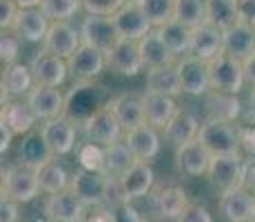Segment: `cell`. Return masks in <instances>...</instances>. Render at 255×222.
Instances as JSON below:
<instances>
[{
  "mask_svg": "<svg viewBox=\"0 0 255 222\" xmlns=\"http://www.w3.org/2000/svg\"><path fill=\"white\" fill-rule=\"evenodd\" d=\"M18 11H20V7L13 0H0V27H2V31L4 29H11Z\"/></svg>",
  "mask_w": 255,
  "mask_h": 222,
  "instance_id": "45",
  "label": "cell"
},
{
  "mask_svg": "<svg viewBox=\"0 0 255 222\" xmlns=\"http://www.w3.org/2000/svg\"><path fill=\"white\" fill-rule=\"evenodd\" d=\"M49 27H51V20L40 11V7H36V9H20L9 31L24 42H42Z\"/></svg>",
  "mask_w": 255,
  "mask_h": 222,
  "instance_id": "20",
  "label": "cell"
},
{
  "mask_svg": "<svg viewBox=\"0 0 255 222\" xmlns=\"http://www.w3.org/2000/svg\"><path fill=\"white\" fill-rule=\"evenodd\" d=\"M200 145L211 154V158L218 156H235L242 149L240 142V129H235L231 122L220 120H204L198 133Z\"/></svg>",
  "mask_w": 255,
  "mask_h": 222,
  "instance_id": "3",
  "label": "cell"
},
{
  "mask_svg": "<svg viewBox=\"0 0 255 222\" xmlns=\"http://www.w3.org/2000/svg\"><path fill=\"white\" fill-rule=\"evenodd\" d=\"M135 162H138V158L133 156L129 145L125 140H120L111 147H105V171L102 174L111 178V180H120Z\"/></svg>",
  "mask_w": 255,
  "mask_h": 222,
  "instance_id": "34",
  "label": "cell"
},
{
  "mask_svg": "<svg viewBox=\"0 0 255 222\" xmlns=\"http://www.w3.org/2000/svg\"><path fill=\"white\" fill-rule=\"evenodd\" d=\"M251 222H255V207H253V216H251Z\"/></svg>",
  "mask_w": 255,
  "mask_h": 222,
  "instance_id": "55",
  "label": "cell"
},
{
  "mask_svg": "<svg viewBox=\"0 0 255 222\" xmlns=\"http://www.w3.org/2000/svg\"><path fill=\"white\" fill-rule=\"evenodd\" d=\"M53 160H56V156L49 149V145L45 142L40 131H31V133H27V136H22V142H20V147H18V162H20V165L40 171L42 167Z\"/></svg>",
  "mask_w": 255,
  "mask_h": 222,
  "instance_id": "24",
  "label": "cell"
},
{
  "mask_svg": "<svg viewBox=\"0 0 255 222\" xmlns=\"http://www.w3.org/2000/svg\"><path fill=\"white\" fill-rule=\"evenodd\" d=\"M80 36L82 42L102 51L105 56L122 42V36L111 16H89L87 13L80 22Z\"/></svg>",
  "mask_w": 255,
  "mask_h": 222,
  "instance_id": "6",
  "label": "cell"
},
{
  "mask_svg": "<svg viewBox=\"0 0 255 222\" xmlns=\"http://www.w3.org/2000/svg\"><path fill=\"white\" fill-rule=\"evenodd\" d=\"M244 73H247V82L255 87V51L244 60Z\"/></svg>",
  "mask_w": 255,
  "mask_h": 222,
  "instance_id": "50",
  "label": "cell"
},
{
  "mask_svg": "<svg viewBox=\"0 0 255 222\" xmlns=\"http://www.w3.org/2000/svg\"><path fill=\"white\" fill-rule=\"evenodd\" d=\"M78 160H80V169L87 171H105V147L96 145V142H82L78 147Z\"/></svg>",
  "mask_w": 255,
  "mask_h": 222,
  "instance_id": "42",
  "label": "cell"
},
{
  "mask_svg": "<svg viewBox=\"0 0 255 222\" xmlns=\"http://www.w3.org/2000/svg\"><path fill=\"white\" fill-rule=\"evenodd\" d=\"M122 140L129 145V149L133 151V156L138 158V162H151L160 154L158 129H153V127H149V125H142L138 129L125 133Z\"/></svg>",
  "mask_w": 255,
  "mask_h": 222,
  "instance_id": "29",
  "label": "cell"
},
{
  "mask_svg": "<svg viewBox=\"0 0 255 222\" xmlns=\"http://www.w3.org/2000/svg\"><path fill=\"white\" fill-rule=\"evenodd\" d=\"M24 102L29 105V109L33 111V116H36L38 120L47 122V120H53V118L65 116L67 96H62L58 87L36 85L29 91V96L24 98Z\"/></svg>",
  "mask_w": 255,
  "mask_h": 222,
  "instance_id": "10",
  "label": "cell"
},
{
  "mask_svg": "<svg viewBox=\"0 0 255 222\" xmlns=\"http://www.w3.org/2000/svg\"><path fill=\"white\" fill-rule=\"evenodd\" d=\"M249 165H251V162H247L240 154L218 156V158L211 160V167L207 171L209 182L218 191H222V194L240 189V187H244V180H247Z\"/></svg>",
  "mask_w": 255,
  "mask_h": 222,
  "instance_id": "5",
  "label": "cell"
},
{
  "mask_svg": "<svg viewBox=\"0 0 255 222\" xmlns=\"http://www.w3.org/2000/svg\"><path fill=\"white\" fill-rule=\"evenodd\" d=\"M111 185H114V180L107 178L105 174L80 169L71 176L69 189L85 202V207H102V205H109Z\"/></svg>",
  "mask_w": 255,
  "mask_h": 222,
  "instance_id": "7",
  "label": "cell"
},
{
  "mask_svg": "<svg viewBox=\"0 0 255 222\" xmlns=\"http://www.w3.org/2000/svg\"><path fill=\"white\" fill-rule=\"evenodd\" d=\"M189 29H198L207 22V0H175V18Z\"/></svg>",
  "mask_w": 255,
  "mask_h": 222,
  "instance_id": "39",
  "label": "cell"
},
{
  "mask_svg": "<svg viewBox=\"0 0 255 222\" xmlns=\"http://www.w3.org/2000/svg\"><path fill=\"white\" fill-rule=\"evenodd\" d=\"M13 2H16L20 9H36L42 4V0H13Z\"/></svg>",
  "mask_w": 255,
  "mask_h": 222,
  "instance_id": "52",
  "label": "cell"
},
{
  "mask_svg": "<svg viewBox=\"0 0 255 222\" xmlns=\"http://www.w3.org/2000/svg\"><path fill=\"white\" fill-rule=\"evenodd\" d=\"M38 171L24 165H11L2 171V198L13 200L18 205H29L40 194Z\"/></svg>",
  "mask_w": 255,
  "mask_h": 222,
  "instance_id": "2",
  "label": "cell"
},
{
  "mask_svg": "<svg viewBox=\"0 0 255 222\" xmlns=\"http://www.w3.org/2000/svg\"><path fill=\"white\" fill-rule=\"evenodd\" d=\"M80 2L89 16H114L129 0H80Z\"/></svg>",
  "mask_w": 255,
  "mask_h": 222,
  "instance_id": "43",
  "label": "cell"
},
{
  "mask_svg": "<svg viewBox=\"0 0 255 222\" xmlns=\"http://www.w3.org/2000/svg\"><path fill=\"white\" fill-rule=\"evenodd\" d=\"M40 133L53 151V156H69L76 149V136H78V125L69 120L67 116L53 118V120L42 122Z\"/></svg>",
  "mask_w": 255,
  "mask_h": 222,
  "instance_id": "12",
  "label": "cell"
},
{
  "mask_svg": "<svg viewBox=\"0 0 255 222\" xmlns=\"http://www.w3.org/2000/svg\"><path fill=\"white\" fill-rule=\"evenodd\" d=\"M249 105H251V111L255 113V87L251 89V96H249Z\"/></svg>",
  "mask_w": 255,
  "mask_h": 222,
  "instance_id": "54",
  "label": "cell"
},
{
  "mask_svg": "<svg viewBox=\"0 0 255 222\" xmlns=\"http://www.w3.org/2000/svg\"><path fill=\"white\" fill-rule=\"evenodd\" d=\"M78 9H82L80 0H42L40 4V11L51 22H69V18L76 16Z\"/></svg>",
  "mask_w": 255,
  "mask_h": 222,
  "instance_id": "41",
  "label": "cell"
},
{
  "mask_svg": "<svg viewBox=\"0 0 255 222\" xmlns=\"http://www.w3.org/2000/svg\"><path fill=\"white\" fill-rule=\"evenodd\" d=\"M85 222H87V220H85Z\"/></svg>",
  "mask_w": 255,
  "mask_h": 222,
  "instance_id": "56",
  "label": "cell"
},
{
  "mask_svg": "<svg viewBox=\"0 0 255 222\" xmlns=\"http://www.w3.org/2000/svg\"><path fill=\"white\" fill-rule=\"evenodd\" d=\"M18 202L2 198L0 205V222H20V211H18Z\"/></svg>",
  "mask_w": 255,
  "mask_h": 222,
  "instance_id": "47",
  "label": "cell"
},
{
  "mask_svg": "<svg viewBox=\"0 0 255 222\" xmlns=\"http://www.w3.org/2000/svg\"><path fill=\"white\" fill-rule=\"evenodd\" d=\"M149 198H151V211L160 220H180L184 216V211L191 207L186 191L175 182H166V185L155 187Z\"/></svg>",
  "mask_w": 255,
  "mask_h": 222,
  "instance_id": "8",
  "label": "cell"
},
{
  "mask_svg": "<svg viewBox=\"0 0 255 222\" xmlns=\"http://www.w3.org/2000/svg\"><path fill=\"white\" fill-rule=\"evenodd\" d=\"M220 53H224V31H220L218 27L204 22L198 29H193L191 36V53L200 60H213Z\"/></svg>",
  "mask_w": 255,
  "mask_h": 222,
  "instance_id": "21",
  "label": "cell"
},
{
  "mask_svg": "<svg viewBox=\"0 0 255 222\" xmlns=\"http://www.w3.org/2000/svg\"><path fill=\"white\" fill-rule=\"evenodd\" d=\"M114 22L120 31L122 40H142L146 33L153 29V24L149 22V18L144 16V11L140 9V4L135 0H129L120 11H116L114 16Z\"/></svg>",
  "mask_w": 255,
  "mask_h": 222,
  "instance_id": "18",
  "label": "cell"
},
{
  "mask_svg": "<svg viewBox=\"0 0 255 222\" xmlns=\"http://www.w3.org/2000/svg\"><path fill=\"white\" fill-rule=\"evenodd\" d=\"M146 93H158L166 98H178L182 91L180 85V76L175 67H158V69H146Z\"/></svg>",
  "mask_w": 255,
  "mask_h": 222,
  "instance_id": "33",
  "label": "cell"
},
{
  "mask_svg": "<svg viewBox=\"0 0 255 222\" xmlns=\"http://www.w3.org/2000/svg\"><path fill=\"white\" fill-rule=\"evenodd\" d=\"M253 51H255V29L249 22H238L235 27L224 31V53L244 62Z\"/></svg>",
  "mask_w": 255,
  "mask_h": 222,
  "instance_id": "30",
  "label": "cell"
},
{
  "mask_svg": "<svg viewBox=\"0 0 255 222\" xmlns=\"http://www.w3.org/2000/svg\"><path fill=\"white\" fill-rule=\"evenodd\" d=\"M20 53V38H16L11 31H2L0 38V60L4 65H13Z\"/></svg>",
  "mask_w": 255,
  "mask_h": 222,
  "instance_id": "44",
  "label": "cell"
},
{
  "mask_svg": "<svg viewBox=\"0 0 255 222\" xmlns=\"http://www.w3.org/2000/svg\"><path fill=\"white\" fill-rule=\"evenodd\" d=\"M80 44H82L80 29H76L71 22H51L45 40H42V49L62 58V60H69Z\"/></svg>",
  "mask_w": 255,
  "mask_h": 222,
  "instance_id": "16",
  "label": "cell"
},
{
  "mask_svg": "<svg viewBox=\"0 0 255 222\" xmlns=\"http://www.w3.org/2000/svg\"><path fill=\"white\" fill-rule=\"evenodd\" d=\"M38 180H40V189L47 196H56L71 187V178L67 174V169L62 165H58L56 160L49 162V165H45L38 171Z\"/></svg>",
  "mask_w": 255,
  "mask_h": 222,
  "instance_id": "38",
  "label": "cell"
},
{
  "mask_svg": "<svg viewBox=\"0 0 255 222\" xmlns=\"http://www.w3.org/2000/svg\"><path fill=\"white\" fill-rule=\"evenodd\" d=\"M178 222H213V218L204 205H191Z\"/></svg>",
  "mask_w": 255,
  "mask_h": 222,
  "instance_id": "46",
  "label": "cell"
},
{
  "mask_svg": "<svg viewBox=\"0 0 255 222\" xmlns=\"http://www.w3.org/2000/svg\"><path fill=\"white\" fill-rule=\"evenodd\" d=\"M36 87L29 65L13 62L2 69V96H29V91Z\"/></svg>",
  "mask_w": 255,
  "mask_h": 222,
  "instance_id": "35",
  "label": "cell"
},
{
  "mask_svg": "<svg viewBox=\"0 0 255 222\" xmlns=\"http://www.w3.org/2000/svg\"><path fill=\"white\" fill-rule=\"evenodd\" d=\"M67 67L76 82H93V78H98L107 69V56L82 42L78 51L67 60Z\"/></svg>",
  "mask_w": 255,
  "mask_h": 222,
  "instance_id": "13",
  "label": "cell"
},
{
  "mask_svg": "<svg viewBox=\"0 0 255 222\" xmlns=\"http://www.w3.org/2000/svg\"><path fill=\"white\" fill-rule=\"evenodd\" d=\"M209 78H211V89L213 91L238 96L242 91L244 82H247L244 62L229 56V53H220L218 58L209 60Z\"/></svg>",
  "mask_w": 255,
  "mask_h": 222,
  "instance_id": "4",
  "label": "cell"
},
{
  "mask_svg": "<svg viewBox=\"0 0 255 222\" xmlns=\"http://www.w3.org/2000/svg\"><path fill=\"white\" fill-rule=\"evenodd\" d=\"M153 185H155V174L149 167V162H135V165L118 180V189H120L125 202L151 196Z\"/></svg>",
  "mask_w": 255,
  "mask_h": 222,
  "instance_id": "19",
  "label": "cell"
},
{
  "mask_svg": "<svg viewBox=\"0 0 255 222\" xmlns=\"http://www.w3.org/2000/svg\"><path fill=\"white\" fill-rule=\"evenodd\" d=\"M200 120L195 118V113H191L189 109H178L173 118H171V122L166 125L164 129V138L166 142H171V145L178 149V147H184L189 145V142L198 140V133H200Z\"/></svg>",
  "mask_w": 255,
  "mask_h": 222,
  "instance_id": "25",
  "label": "cell"
},
{
  "mask_svg": "<svg viewBox=\"0 0 255 222\" xmlns=\"http://www.w3.org/2000/svg\"><path fill=\"white\" fill-rule=\"evenodd\" d=\"M140 47V56H142V65L146 69H158V67H175L178 58L171 53V49L164 44L162 36L158 29H151L142 40H138Z\"/></svg>",
  "mask_w": 255,
  "mask_h": 222,
  "instance_id": "23",
  "label": "cell"
},
{
  "mask_svg": "<svg viewBox=\"0 0 255 222\" xmlns=\"http://www.w3.org/2000/svg\"><path fill=\"white\" fill-rule=\"evenodd\" d=\"M158 31L175 58H184L191 53V36H193V29L184 27V24H180L178 20H171V22H166L164 27H160Z\"/></svg>",
  "mask_w": 255,
  "mask_h": 222,
  "instance_id": "37",
  "label": "cell"
},
{
  "mask_svg": "<svg viewBox=\"0 0 255 222\" xmlns=\"http://www.w3.org/2000/svg\"><path fill=\"white\" fill-rule=\"evenodd\" d=\"M244 189H247L251 196H255V162H251V165H249L247 180H244Z\"/></svg>",
  "mask_w": 255,
  "mask_h": 222,
  "instance_id": "51",
  "label": "cell"
},
{
  "mask_svg": "<svg viewBox=\"0 0 255 222\" xmlns=\"http://www.w3.org/2000/svg\"><path fill=\"white\" fill-rule=\"evenodd\" d=\"M80 127H82V131H85L87 140L96 142V145H100V147H111L125 138L122 136L125 131H122L116 113L111 111L109 107H105V109H100L98 113H93L89 120L82 122Z\"/></svg>",
  "mask_w": 255,
  "mask_h": 222,
  "instance_id": "9",
  "label": "cell"
},
{
  "mask_svg": "<svg viewBox=\"0 0 255 222\" xmlns=\"http://www.w3.org/2000/svg\"><path fill=\"white\" fill-rule=\"evenodd\" d=\"M24 222H51V220H49V216L45 214V211H42V214H40V211H36V214L29 216Z\"/></svg>",
  "mask_w": 255,
  "mask_h": 222,
  "instance_id": "53",
  "label": "cell"
},
{
  "mask_svg": "<svg viewBox=\"0 0 255 222\" xmlns=\"http://www.w3.org/2000/svg\"><path fill=\"white\" fill-rule=\"evenodd\" d=\"M29 69H31L33 82L42 85V87H60V85H65L67 76H69L67 60L53 56V53L45 51V49H40V51L31 58Z\"/></svg>",
  "mask_w": 255,
  "mask_h": 222,
  "instance_id": "11",
  "label": "cell"
},
{
  "mask_svg": "<svg viewBox=\"0 0 255 222\" xmlns=\"http://www.w3.org/2000/svg\"><path fill=\"white\" fill-rule=\"evenodd\" d=\"M13 136H16V133L9 129L7 125H2V122H0V151H2V154L9 149V147H11Z\"/></svg>",
  "mask_w": 255,
  "mask_h": 222,
  "instance_id": "49",
  "label": "cell"
},
{
  "mask_svg": "<svg viewBox=\"0 0 255 222\" xmlns=\"http://www.w3.org/2000/svg\"><path fill=\"white\" fill-rule=\"evenodd\" d=\"M253 207H255V196L249 194L244 187L227 191L220 198V211L229 222H251Z\"/></svg>",
  "mask_w": 255,
  "mask_h": 222,
  "instance_id": "28",
  "label": "cell"
},
{
  "mask_svg": "<svg viewBox=\"0 0 255 222\" xmlns=\"http://www.w3.org/2000/svg\"><path fill=\"white\" fill-rule=\"evenodd\" d=\"M107 105H109V100H107L105 87L93 85V82H76L71 91L67 93L65 116L76 125H82L93 113L105 109Z\"/></svg>",
  "mask_w": 255,
  "mask_h": 222,
  "instance_id": "1",
  "label": "cell"
},
{
  "mask_svg": "<svg viewBox=\"0 0 255 222\" xmlns=\"http://www.w3.org/2000/svg\"><path fill=\"white\" fill-rule=\"evenodd\" d=\"M42 211L49 216L51 222H85L89 218L85 202L78 198L71 189L60 191L56 196H49L45 200Z\"/></svg>",
  "mask_w": 255,
  "mask_h": 222,
  "instance_id": "15",
  "label": "cell"
},
{
  "mask_svg": "<svg viewBox=\"0 0 255 222\" xmlns=\"http://www.w3.org/2000/svg\"><path fill=\"white\" fill-rule=\"evenodd\" d=\"M211 154L200 145V140H193L184 147H178L175 149V165L182 171L184 176H204L211 167Z\"/></svg>",
  "mask_w": 255,
  "mask_h": 222,
  "instance_id": "26",
  "label": "cell"
},
{
  "mask_svg": "<svg viewBox=\"0 0 255 222\" xmlns=\"http://www.w3.org/2000/svg\"><path fill=\"white\" fill-rule=\"evenodd\" d=\"M107 69L120 76H138L144 69L140 56V47L135 40H122L116 49L107 53Z\"/></svg>",
  "mask_w": 255,
  "mask_h": 222,
  "instance_id": "22",
  "label": "cell"
},
{
  "mask_svg": "<svg viewBox=\"0 0 255 222\" xmlns=\"http://www.w3.org/2000/svg\"><path fill=\"white\" fill-rule=\"evenodd\" d=\"M240 142H242V149L255 160V125L240 129Z\"/></svg>",
  "mask_w": 255,
  "mask_h": 222,
  "instance_id": "48",
  "label": "cell"
},
{
  "mask_svg": "<svg viewBox=\"0 0 255 222\" xmlns=\"http://www.w3.org/2000/svg\"><path fill=\"white\" fill-rule=\"evenodd\" d=\"M107 107L116 113L118 122H120V127H122L125 133L146 125V120H144V98H142V93H135V91L120 93V96L111 98Z\"/></svg>",
  "mask_w": 255,
  "mask_h": 222,
  "instance_id": "17",
  "label": "cell"
},
{
  "mask_svg": "<svg viewBox=\"0 0 255 222\" xmlns=\"http://www.w3.org/2000/svg\"><path fill=\"white\" fill-rule=\"evenodd\" d=\"M153 29L164 27L175 18V0H135Z\"/></svg>",
  "mask_w": 255,
  "mask_h": 222,
  "instance_id": "40",
  "label": "cell"
},
{
  "mask_svg": "<svg viewBox=\"0 0 255 222\" xmlns=\"http://www.w3.org/2000/svg\"><path fill=\"white\" fill-rule=\"evenodd\" d=\"M207 22L218 27L220 31L235 27L238 22H242L240 2L238 0H207Z\"/></svg>",
  "mask_w": 255,
  "mask_h": 222,
  "instance_id": "36",
  "label": "cell"
},
{
  "mask_svg": "<svg viewBox=\"0 0 255 222\" xmlns=\"http://www.w3.org/2000/svg\"><path fill=\"white\" fill-rule=\"evenodd\" d=\"M204 111H207L209 120H220V122H233L242 116V102L233 93H222V91H211L204 98Z\"/></svg>",
  "mask_w": 255,
  "mask_h": 222,
  "instance_id": "27",
  "label": "cell"
},
{
  "mask_svg": "<svg viewBox=\"0 0 255 222\" xmlns=\"http://www.w3.org/2000/svg\"><path fill=\"white\" fill-rule=\"evenodd\" d=\"M144 98V120L153 129H166V125L171 122V118L178 113V105L173 98L158 96V93H142Z\"/></svg>",
  "mask_w": 255,
  "mask_h": 222,
  "instance_id": "31",
  "label": "cell"
},
{
  "mask_svg": "<svg viewBox=\"0 0 255 222\" xmlns=\"http://www.w3.org/2000/svg\"><path fill=\"white\" fill-rule=\"evenodd\" d=\"M178 76L182 91L189 96H204L211 91V78H209V62L200 60L195 56H184L178 60Z\"/></svg>",
  "mask_w": 255,
  "mask_h": 222,
  "instance_id": "14",
  "label": "cell"
},
{
  "mask_svg": "<svg viewBox=\"0 0 255 222\" xmlns=\"http://www.w3.org/2000/svg\"><path fill=\"white\" fill-rule=\"evenodd\" d=\"M0 122L7 125L16 136H27L33 131V125L38 122V118L33 116V111L29 109L27 102L20 100H7L2 102V111H0Z\"/></svg>",
  "mask_w": 255,
  "mask_h": 222,
  "instance_id": "32",
  "label": "cell"
}]
</instances>
